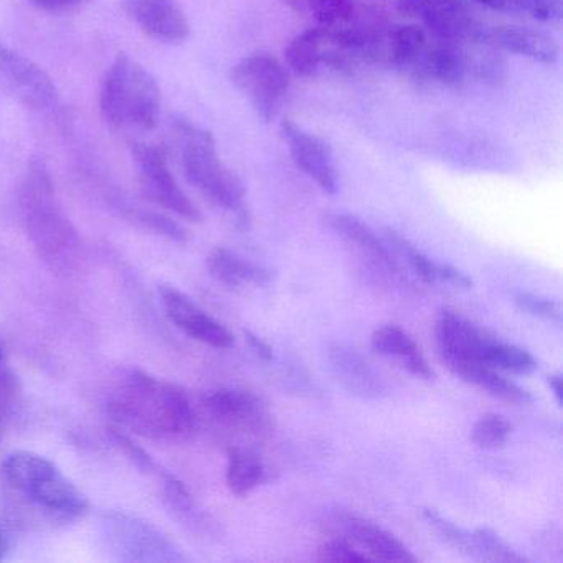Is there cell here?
Returning <instances> with one entry per match:
<instances>
[{
  "label": "cell",
  "mask_w": 563,
  "mask_h": 563,
  "mask_svg": "<svg viewBox=\"0 0 563 563\" xmlns=\"http://www.w3.org/2000/svg\"><path fill=\"white\" fill-rule=\"evenodd\" d=\"M108 408L121 428L153 440L184 437L196 427V413L186 391L143 371L124 375Z\"/></svg>",
  "instance_id": "cell-1"
},
{
  "label": "cell",
  "mask_w": 563,
  "mask_h": 563,
  "mask_svg": "<svg viewBox=\"0 0 563 563\" xmlns=\"http://www.w3.org/2000/svg\"><path fill=\"white\" fill-rule=\"evenodd\" d=\"M174 136L179 147L184 176L190 186L199 190L207 202L230 213L236 225L246 229L250 225V210L245 187L220 159L212 134L189 121L177 120Z\"/></svg>",
  "instance_id": "cell-2"
},
{
  "label": "cell",
  "mask_w": 563,
  "mask_h": 563,
  "mask_svg": "<svg viewBox=\"0 0 563 563\" xmlns=\"http://www.w3.org/2000/svg\"><path fill=\"white\" fill-rule=\"evenodd\" d=\"M11 489L60 522L81 519L90 510L88 497L52 463L31 451H14L0 464Z\"/></svg>",
  "instance_id": "cell-3"
},
{
  "label": "cell",
  "mask_w": 563,
  "mask_h": 563,
  "mask_svg": "<svg viewBox=\"0 0 563 563\" xmlns=\"http://www.w3.org/2000/svg\"><path fill=\"white\" fill-rule=\"evenodd\" d=\"M100 111L111 126L150 133L159 123L161 88L156 78L128 55H118L100 90Z\"/></svg>",
  "instance_id": "cell-4"
},
{
  "label": "cell",
  "mask_w": 563,
  "mask_h": 563,
  "mask_svg": "<svg viewBox=\"0 0 563 563\" xmlns=\"http://www.w3.org/2000/svg\"><path fill=\"white\" fill-rule=\"evenodd\" d=\"M22 222L34 245L48 262H67L77 249V232L55 196L51 173L32 159L19 189Z\"/></svg>",
  "instance_id": "cell-5"
},
{
  "label": "cell",
  "mask_w": 563,
  "mask_h": 563,
  "mask_svg": "<svg viewBox=\"0 0 563 563\" xmlns=\"http://www.w3.org/2000/svg\"><path fill=\"white\" fill-rule=\"evenodd\" d=\"M368 29L319 25L302 32L286 48V64L301 78L316 77L324 70L351 74L368 62Z\"/></svg>",
  "instance_id": "cell-6"
},
{
  "label": "cell",
  "mask_w": 563,
  "mask_h": 563,
  "mask_svg": "<svg viewBox=\"0 0 563 563\" xmlns=\"http://www.w3.org/2000/svg\"><path fill=\"white\" fill-rule=\"evenodd\" d=\"M233 87L252 104L262 120H275L288 95L289 81L278 58L260 52L240 60L230 74Z\"/></svg>",
  "instance_id": "cell-7"
},
{
  "label": "cell",
  "mask_w": 563,
  "mask_h": 563,
  "mask_svg": "<svg viewBox=\"0 0 563 563\" xmlns=\"http://www.w3.org/2000/svg\"><path fill=\"white\" fill-rule=\"evenodd\" d=\"M133 159L137 167L141 190L144 196L163 207L167 212L176 213L189 222H202V212L194 200L184 192L167 163L166 151L154 144L134 143Z\"/></svg>",
  "instance_id": "cell-8"
},
{
  "label": "cell",
  "mask_w": 563,
  "mask_h": 563,
  "mask_svg": "<svg viewBox=\"0 0 563 563\" xmlns=\"http://www.w3.org/2000/svg\"><path fill=\"white\" fill-rule=\"evenodd\" d=\"M397 9L420 22L438 41H476L486 31L464 0H398Z\"/></svg>",
  "instance_id": "cell-9"
},
{
  "label": "cell",
  "mask_w": 563,
  "mask_h": 563,
  "mask_svg": "<svg viewBox=\"0 0 563 563\" xmlns=\"http://www.w3.org/2000/svg\"><path fill=\"white\" fill-rule=\"evenodd\" d=\"M434 338L443 364L461 380L484 364V347L490 335L456 312L441 311L434 322Z\"/></svg>",
  "instance_id": "cell-10"
},
{
  "label": "cell",
  "mask_w": 563,
  "mask_h": 563,
  "mask_svg": "<svg viewBox=\"0 0 563 563\" xmlns=\"http://www.w3.org/2000/svg\"><path fill=\"white\" fill-rule=\"evenodd\" d=\"M0 84L32 110H48L58 100L54 78L41 65L12 51L4 42H0Z\"/></svg>",
  "instance_id": "cell-11"
},
{
  "label": "cell",
  "mask_w": 563,
  "mask_h": 563,
  "mask_svg": "<svg viewBox=\"0 0 563 563\" xmlns=\"http://www.w3.org/2000/svg\"><path fill=\"white\" fill-rule=\"evenodd\" d=\"M210 418L227 430L249 437H263L272 431V415L256 395L235 388H220L203 398Z\"/></svg>",
  "instance_id": "cell-12"
},
{
  "label": "cell",
  "mask_w": 563,
  "mask_h": 563,
  "mask_svg": "<svg viewBox=\"0 0 563 563\" xmlns=\"http://www.w3.org/2000/svg\"><path fill=\"white\" fill-rule=\"evenodd\" d=\"M108 543L113 547L121 560L128 562H154V560H176L173 545L143 520L124 514H113L104 522Z\"/></svg>",
  "instance_id": "cell-13"
},
{
  "label": "cell",
  "mask_w": 563,
  "mask_h": 563,
  "mask_svg": "<svg viewBox=\"0 0 563 563\" xmlns=\"http://www.w3.org/2000/svg\"><path fill=\"white\" fill-rule=\"evenodd\" d=\"M329 527L335 537L347 540L352 545L364 550L365 555L382 562L415 563L417 556L400 542L394 533L382 529L378 523L371 522L355 514L339 512L331 517Z\"/></svg>",
  "instance_id": "cell-14"
},
{
  "label": "cell",
  "mask_w": 563,
  "mask_h": 563,
  "mask_svg": "<svg viewBox=\"0 0 563 563\" xmlns=\"http://www.w3.org/2000/svg\"><path fill=\"white\" fill-rule=\"evenodd\" d=\"M159 298L167 318L189 338L213 349H230L235 344L229 329L210 318L179 289L169 285L161 286Z\"/></svg>",
  "instance_id": "cell-15"
},
{
  "label": "cell",
  "mask_w": 563,
  "mask_h": 563,
  "mask_svg": "<svg viewBox=\"0 0 563 563\" xmlns=\"http://www.w3.org/2000/svg\"><path fill=\"white\" fill-rule=\"evenodd\" d=\"M283 137L288 144L292 163L301 169L316 186L325 194H335L338 190V170L331 151L314 134L296 126L292 121L282 124Z\"/></svg>",
  "instance_id": "cell-16"
},
{
  "label": "cell",
  "mask_w": 563,
  "mask_h": 563,
  "mask_svg": "<svg viewBox=\"0 0 563 563\" xmlns=\"http://www.w3.org/2000/svg\"><path fill=\"white\" fill-rule=\"evenodd\" d=\"M131 21L151 38L164 44H183L190 25L176 0H121Z\"/></svg>",
  "instance_id": "cell-17"
},
{
  "label": "cell",
  "mask_w": 563,
  "mask_h": 563,
  "mask_svg": "<svg viewBox=\"0 0 563 563\" xmlns=\"http://www.w3.org/2000/svg\"><path fill=\"white\" fill-rule=\"evenodd\" d=\"M324 222L328 223L332 232L341 236L342 242L352 252L357 253L362 262L367 263L375 272H380L388 278L400 276L398 263L390 255V250L357 217L351 216V213L329 212L324 217Z\"/></svg>",
  "instance_id": "cell-18"
},
{
  "label": "cell",
  "mask_w": 563,
  "mask_h": 563,
  "mask_svg": "<svg viewBox=\"0 0 563 563\" xmlns=\"http://www.w3.org/2000/svg\"><path fill=\"white\" fill-rule=\"evenodd\" d=\"M483 38L497 51L509 52L539 64L552 65L559 62V42L547 32L520 25H499L486 29Z\"/></svg>",
  "instance_id": "cell-19"
},
{
  "label": "cell",
  "mask_w": 563,
  "mask_h": 563,
  "mask_svg": "<svg viewBox=\"0 0 563 563\" xmlns=\"http://www.w3.org/2000/svg\"><path fill=\"white\" fill-rule=\"evenodd\" d=\"M328 361L335 380L349 391L362 398H375L384 391V382L357 349L334 342L329 345Z\"/></svg>",
  "instance_id": "cell-20"
},
{
  "label": "cell",
  "mask_w": 563,
  "mask_h": 563,
  "mask_svg": "<svg viewBox=\"0 0 563 563\" xmlns=\"http://www.w3.org/2000/svg\"><path fill=\"white\" fill-rule=\"evenodd\" d=\"M207 268L210 275L230 288L243 286H266L272 282L273 275L265 266L249 262L229 249L212 250L207 256Z\"/></svg>",
  "instance_id": "cell-21"
},
{
  "label": "cell",
  "mask_w": 563,
  "mask_h": 563,
  "mask_svg": "<svg viewBox=\"0 0 563 563\" xmlns=\"http://www.w3.org/2000/svg\"><path fill=\"white\" fill-rule=\"evenodd\" d=\"M371 344L374 352H377L378 355L400 358L404 367L411 372V374L417 375V377H433V372H431L424 355L421 354L417 342L398 325L378 328L372 334Z\"/></svg>",
  "instance_id": "cell-22"
},
{
  "label": "cell",
  "mask_w": 563,
  "mask_h": 563,
  "mask_svg": "<svg viewBox=\"0 0 563 563\" xmlns=\"http://www.w3.org/2000/svg\"><path fill=\"white\" fill-rule=\"evenodd\" d=\"M266 467L258 454L243 448L229 451L227 484L236 497H246L266 481Z\"/></svg>",
  "instance_id": "cell-23"
},
{
  "label": "cell",
  "mask_w": 563,
  "mask_h": 563,
  "mask_svg": "<svg viewBox=\"0 0 563 563\" xmlns=\"http://www.w3.org/2000/svg\"><path fill=\"white\" fill-rule=\"evenodd\" d=\"M464 382L487 391V394L506 401V404L527 405L532 401V397L526 388L519 387L516 382L497 374L489 365H481V367L474 368L473 372L467 374Z\"/></svg>",
  "instance_id": "cell-24"
},
{
  "label": "cell",
  "mask_w": 563,
  "mask_h": 563,
  "mask_svg": "<svg viewBox=\"0 0 563 563\" xmlns=\"http://www.w3.org/2000/svg\"><path fill=\"white\" fill-rule=\"evenodd\" d=\"M484 364L522 375L532 374L539 367L536 357L526 349L494 338H490L484 347Z\"/></svg>",
  "instance_id": "cell-25"
},
{
  "label": "cell",
  "mask_w": 563,
  "mask_h": 563,
  "mask_svg": "<svg viewBox=\"0 0 563 563\" xmlns=\"http://www.w3.org/2000/svg\"><path fill=\"white\" fill-rule=\"evenodd\" d=\"M295 2L324 27L351 24L355 14V0H295Z\"/></svg>",
  "instance_id": "cell-26"
},
{
  "label": "cell",
  "mask_w": 563,
  "mask_h": 563,
  "mask_svg": "<svg viewBox=\"0 0 563 563\" xmlns=\"http://www.w3.org/2000/svg\"><path fill=\"white\" fill-rule=\"evenodd\" d=\"M490 11L516 12L533 21L550 22L559 15L562 0H476Z\"/></svg>",
  "instance_id": "cell-27"
},
{
  "label": "cell",
  "mask_w": 563,
  "mask_h": 563,
  "mask_svg": "<svg viewBox=\"0 0 563 563\" xmlns=\"http://www.w3.org/2000/svg\"><path fill=\"white\" fill-rule=\"evenodd\" d=\"M385 236H387L388 245L394 246L398 253L405 256L408 266L413 269L415 275H417L421 282L427 283V285H437V283H440V263L433 262L430 256L421 253L417 246L411 245L407 239L398 235L397 232L387 230Z\"/></svg>",
  "instance_id": "cell-28"
},
{
  "label": "cell",
  "mask_w": 563,
  "mask_h": 563,
  "mask_svg": "<svg viewBox=\"0 0 563 563\" xmlns=\"http://www.w3.org/2000/svg\"><path fill=\"white\" fill-rule=\"evenodd\" d=\"M474 555L496 563H526L527 559L507 545L496 530L479 527L473 532Z\"/></svg>",
  "instance_id": "cell-29"
},
{
  "label": "cell",
  "mask_w": 563,
  "mask_h": 563,
  "mask_svg": "<svg viewBox=\"0 0 563 563\" xmlns=\"http://www.w3.org/2000/svg\"><path fill=\"white\" fill-rule=\"evenodd\" d=\"M512 433V424L496 413H487L474 423L471 430V440L483 450H497L503 448Z\"/></svg>",
  "instance_id": "cell-30"
},
{
  "label": "cell",
  "mask_w": 563,
  "mask_h": 563,
  "mask_svg": "<svg viewBox=\"0 0 563 563\" xmlns=\"http://www.w3.org/2000/svg\"><path fill=\"white\" fill-rule=\"evenodd\" d=\"M421 516H423L427 526L430 527L441 540H444L448 545L453 547L457 552L474 555L473 533L464 532L463 529L454 526L453 522L444 519L438 510L430 509V507L421 510Z\"/></svg>",
  "instance_id": "cell-31"
},
{
  "label": "cell",
  "mask_w": 563,
  "mask_h": 563,
  "mask_svg": "<svg viewBox=\"0 0 563 563\" xmlns=\"http://www.w3.org/2000/svg\"><path fill=\"white\" fill-rule=\"evenodd\" d=\"M319 562L325 563H355V562H372L371 556L365 555L364 552L357 550V547L352 545L347 540L341 537L325 540L318 549Z\"/></svg>",
  "instance_id": "cell-32"
},
{
  "label": "cell",
  "mask_w": 563,
  "mask_h": 563,
  "mask_svg": "<svg viewBox=\"0 0 563 563\" xmlns=\"http://www.w3.org/2000/svg\"><path fill=\"white\" fill-rule=\"evenodd\" d=\"M131 216L136 222L143 223L147 229L154 230L159 235L167 236L174 242H186L189 239V232L179 223L174 222L169 217L163 213L147 212V210H131Z\"/></svg>",
  "instance_id": "cell-33"
},
{
  "label": "cell",
  "mask_w": 563,
  "mask_h": 563,
  "mask_svg": "<svg viewBox=\"0 0 563 563\" xmlns=\"http://www.w3.org/2000/svg\"><path fill=\"white\" fill-rule=\"evenodd\" d=\"M517 308L533 318L545 319V321H560V308L556 302L542 296L533 295V292L520 291L514 298Z\"/></svg>",
  "instance_id": "cell-34"
},
{
  "label": "cell",
  "mask_w": 563,
  "mask_h": 563,
  "mask_svg": "<svg viewBox=\"0 0 563 563\" xmlns=\"http://www.w3.org/2000/svg\"><path fill=\"white\" fill-rule=\"evenodd\" d=\"M440 283L457 289H470L473 286V279L466 273L448 265V263H440Z\"/></svg>",
  "instance_id": "cell-35"
},
{
  "label": "cell",
  "mask_w": 563,
  "mask_h": 563,
  "mask_svg": "<svg viewBox=\"0 0 563 563\" xmlns=\"http://www.w3.org/2000/svg\"><path fill=\"white\" fill-rule=\"evenodd\" d=\"M31 2L41 11L60 14V12L74 11V9L80 8L88 0H31Z\"/></svg>",
  "instance_id": "cell-36"
},
{
  "label": "cell",
  "mask_w": 563,
  "mask_h": 563,
  "mask_svg": "<svg viewBox=\"0 0 563 563\" xmlns=\"http://www.w3.org/2000/svg\"><path fill=\"white\" fill-rule=\"evenodd\" d=\"M12 387H14V382H12L8 371L0 372V438L4 434L5 413H8V404L12 395Z\"/></svg>",
  "instance_id": "cell-37"
},
{
  "label": "cell",
  "mask_w": 563,
  "mask_h": 563,
  "mask_svg": "<svg viewBox=\"0 0 563 563\" xmlns=\"http://www.w3.org/2000/svg\"><path fill=\"white\" fill-rule=\"evenodd\" d=\"M245 339L246 342H249L250 347H252V351L255 352L260 358H263V361H272L273 349L269 347V345L266 344L263 339H260L258 335L253 334L252 331H245Z\"/></svg>",
  "instance_id": "cell-38"
},
{
  "label": "cell",
  "mask_w": 563,
  "mask_h": 563,
  "mask_svg": "<svg viewBox=\"0 0 563 563\" xmlns=\"http://www.w3.org/2000/svg\"><path fill=\"white\" fill-rule=\"evenodd\" d=\"M547 384H549V387L552 388L556 401H559V404H562V375H549V377H547Z\"/></svg>",
  "instance_id": "cell-39"
},
{
  "label": "cell",
  "mask_w": 563,
  "mask_h": 563,
  "mask_svg": "<svg viewBox=\"0 0 563 563\" xmlns=\"http://www.w3.org/2000/svg\"><path fill=\"white\" fill-rule=\"evenodd\" d=\"M9 552V540L5 533L0 529V560L4 559L5 553Z\"/></svg>",
  "instance_id": "cell-40"
},
{
  "label": "cell",
  "mask_w": 563,
  "mask_h": 563,
  "mask_svg": "<svg viewBox=\"0 0 563 563\" xmlns=\"http://www.w3.org/2000/svg\"><path fill=\"white\" fill-rule=\"evenodd\" d=\"M4 364H5L4 347H2V344H0V372L5 371Z\"/></svg>",
  "instance_id": "cell-41"
}]
</instances>
